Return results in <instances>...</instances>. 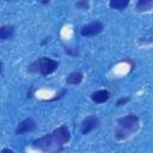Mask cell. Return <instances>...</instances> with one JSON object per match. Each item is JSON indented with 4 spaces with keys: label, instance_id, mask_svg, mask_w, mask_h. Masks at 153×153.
Returning <instances> with one entry per match:
<instances>
[{
    "label": "cell",
    "instance_id": "6da1fadb",
    "mask_svg": "<svg viewBox=\"0 0 153 153\" xmlns=\"http://www.w3.org/2000/svg\"><path fill=\"white\" fill-rule=\"evenodd\" d=\"M71 140V133L68 128L63 124L60 126L59 128L54 129L51 133L36 139L32 142V146L42 152H60L62 151L63 146L68 143Z\"/></svg>",
    "mask_w": 153,
    "mask_h": 153
},
{
    "label": "cell",
    "instance_id": "7a4b0ae2",
    "mask_svg": "<svg viewBox=\"0 0 153 153\" xmlns=\"http://www.w3.org/2000/svg\"><path fill=\"white\" fill-rule=\"evenodd\" d=\"M140 127V120L136 115H127L117 118V128L115 130V137L117 140H126L130 135L135 134Z\"/></svg>",
    "mask_w": 153,
    "mask_h": 153
},
{
    "label": "cell",
    "instance_id": "3957f363",
    "mask_svg": "<svg viewBox=\"0 0 153 153\" xmlns=\"http://www.w3.org/2000/svg\"><path fill=\"white\" fill-rule=\"evenodd\" d=\"M57 68H59V61L50 59V57H47V56H42V57L37 59L36 61H33L27 67V72L38 73L43 76H47V75L54 73Z\"/></svg>",
    "mask_w": 153,
    "mask_h": 153
},
{
    "label": "cell",
    "instance_id": "277c9868",
    "mask_svg": "<svg viewBox=\"0 0 153 153\" xmlns=\"http://www.w3.org/2000/svg\"><path fill=\"white\" fill-rule=\"evenodd\" d=\"M103 29H104V25L102 22H92V23L84 25L80 30V33L84 37H93V36H97L98 33H100L103 31Z\"/></svg>",
    "mask_w": 153,
    "mask_h": 153
},
{
    "label": "cell",
    "instance_id": "5b68a950",
    "mask_svg": "<svg viewBox=\"0 0 153 153\" xmlns=\"http://www.w3.org/2000/svg\"><path fill=\"white\" fill-rule=\"evenodd\" d=\"M98 126H99V118L97 116L90 115L82 120L81 126H80V131H81V134L86 135V134L91 133L93 129H96Z\"/></svg>",
    "mask_w": 153,
    "mask_h": 153
},
{
    "label": "cell",
    "instance_id": "8992f818",
    "mask_svg": "<svg viewBox=\"0 0 153 153\" xmlns=\"http://www.w3.org/2000/svg\"><path fill=\"white\" fill-rule=\"evenodd\" d=\"M36 127H37V124H36V122H35L33 118H31V117L25 118V120H23V121L17 126V128H16V134H17V135H24V134H26V133H31V131H33V130L36 129Z\"/></svg>",
    "mask_w": 153,
    "mask_h": 153
},
{
    "label": "cell",
    "instance_id": "52a82bcc",
    "mask_svg": "<svg viewBox=\"0 0 153 153\" xmlns=\"http://www.w3.org/2000/svg\"><path fill=\"white\" fill-rule=\"evenodd\" d=\"M91 100L96 104H102V103H105L106 100L110 99V92L108 90H97L94 92L91 93Z\"/></svg>",
    "mask_w": 153,
    "mask_h": 153
},
{
    "label": "cell",
    "instance_id": "ba28073f",
    "mask_svg": "<svg viewBox=\"0 0 153 153\" xmlns=\"http://www.w3.org/2000/svg\"><path fill=\"white\" fill-rule=\"evenodd\" d=\"M84 79V74L81 72H71L66 78L67 85H80Z\"/></svg>",
    "mask_w": 153,
    "mask_h": 153
},
{
    "label": "cell",
    "instance_id": "9c48e42d",
    "mask_svg": "<svg viewBox=\"0 0 153 153\" xmlns=\"http://www.w3.org/2000/svg\"><path fill=\"white\" fill-rule=\"evenodd\" d=\"M13 35H14V27H13L12 25H4V26H0V42H1V41L11 39Z\"/></svg>",
    "mask_w": 153,
    "mask_h": 153
},
{
    "label": "cell",
    "instance_id": "30bf717a",
    "mask_svg": "<svg viewBox=\"0 0 153 153\" xmlns=\"http://www.w3.org/2000/svg\"><path fill=\"white\" fill-rule=\"evenodd\" d=\"M153 7V0H137L136 11L137 12H149Z\"/></svg>",
    "mask_w": 153,
    "mask_h": 153
},
{
    "label": "cell",
    "instance_id": "8fae6325",
    "mask_svg": "<svg viewBox=\"0 0 153 153\" xmlns=\"http://www.w3.org/2000/svg\"><path fill=\"white\" fill-rule=\"evenodd\" d=\"M130 0H109V7L112 10L122 11L129 5Z\"/></svg>",
    "mask_w": 153,
    "mask_h": 153
},
{
    "label": "cell",
    "instance_id": "7c38bea8",
    "mask_svg": "<svg viewBox=\"0 0 153 153\" xmlns=\"http://www.w3.org/2000/svg\"><path fill=\"white\" fill-rule=\"evenodd\" d=\"M75 7L81 11H87L90 8V2H88V0H79L75 4Z\"/></svg>",
    "mask_w": 153,
    "mask_h": 153
},
{
    "label": "cell",
    "instance_id": "4fadbf2b",
    "mask_svg": "<svg viewBox=\"0 0 153 153\" xmlns=\"http://www.w3.org/2000/svg\"><path fill=\"white\" fill-rule=\"evenodd\" d=\"M128 102H129V98H120V99L117 100L116 105H117V106H121V105H124V104L128 103Z\"/></svg>",
    "mask_w": 153,
    "mask_h": 153
},
{
    "label": "cell",
    "instance_id": "5bb4252c",
    "mask_svg": "<svg viewBox=\"0 0 153 153\" xmlns=\"http://www.w3.org/2000/svg\"><path fill=\"white\" fill-rule=\"evenodd\" d=\"M1 152H10V153H13V149H10V148H4Z\"/></svg>",
    "mask_w": 153,
    "mask_h": 153
},
{
    "label": "cell",
    "instance_id": "9a60e30c",
    "mask_svg": "<svg viewBox=\"0 0 153 153\" xmlns=\"http://www.w3.org/2000/svg\"><path fill=\"white\" fill-rule=\"evenodd\" d=\"M2 69H4V65H2V62L0 61V74L2 73Z\"/></svg>",
    "mask_w": 153,
    "mask_h": 153
},
{
    "label": "cell",
    "instance_id": "2e32d148",
    "mask_svg": "<svg viewBox=\"0 0 153 153\" xmlns=\"http://www.w3.org/2000/svg\"><path fill=\"white\" fill-rule=\"evenodd\" d=\"M0 2H1V0H0Z\"/></svg>",
    "mask_w": 153,
    "mask_h": 153
}]
</instances>
